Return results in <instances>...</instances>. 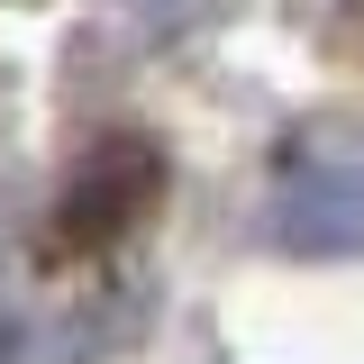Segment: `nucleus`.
I'll list each match as a JSON object with an SVG mask.
<instances>
[{"label":"nucleus","mask_w":364,"mask_h":364,"mask_svg":"<svg viewBox=\"0 0 364 364\" xmlns=\"http://www.w3.org/2000/svg\"><path fill=\"white\" fill-rule=\"evenodd\" d=\"M264 237L282 255H364V146L282 155L264 200Z\"/></svg>","instance_id":"f257e3e1"},{"label":"nucleus","mask_w":364,"mask_h":364,"mask_svg":"<svg viewBox=\"0 0 364 364\" xmlns=\"http://www.w3.org/2000/svg\"><path fill=\"white\" fill-rule=\"evenodd\" d=\"M155 200H164V146L155 136H100L55 200V246L100 255V246H119L155 219Z\"/></svg>","instance_id":"f03ea898"}]
</instances>
